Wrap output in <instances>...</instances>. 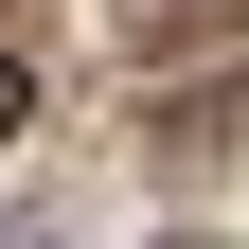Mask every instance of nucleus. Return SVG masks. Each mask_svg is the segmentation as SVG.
<instances>
[{
  "mask_svg": "<svg viewBox=\"0 0 249 249\" xmlns=\"http://www.w3.org/2000/svg\"><path fill=\"white\" fill-rule=\"evenodd\" d=\"M0 249H36V231H0Z\"/></svg>",
  "mask_w": 249,
  "mask_h": 249,
  "instance_id": "2",
  "label": "nucleus"
},
{
  "mask_svg": "<svg viewBox=\"0 0 249 249\" xmlns=\"http://www.w3.org/2000/svg\"><path fill=\"white\" fill-rule=\"evenodd\" d=\"M18 107H36V89H18V53H0V142H18Z\"/></svg>",
  "mask_w": 249,
  "mask_h": 249,
  "instance_id": "1",
  "label": "nucleus"
}]
</instances>
